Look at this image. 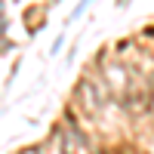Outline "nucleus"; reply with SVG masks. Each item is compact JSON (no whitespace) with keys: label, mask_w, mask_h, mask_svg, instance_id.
<instances>
[{"label":"nucleus","mask_w":154,"mask_h":154,"mask_svg":"<svg viewBox=\"0 0 154 154\" xmlns=\"http://www.w3.org/2000/svg\"><path fill=\"white\" fill-rule=\"evenodd\" d=\"M62 154H89V145L77 130H65V136H62Z\"/></svg>","instance_id":"nucleus-1"}]
</instances>
